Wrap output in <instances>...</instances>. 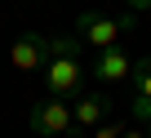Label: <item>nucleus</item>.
<instances>
[{
  "label": "nucleus",
  "instance_id": "obj_1",
  "mask_svg": "<svg viewBox=\"0 0 151 138\" xmlns=\"http://www.w3.org/2000/svg\"><path fill=\"white\" fill-rule=\"evenodd\" d=\"M138 27V14H120V18H111V14H102V9H85L80 18H76V36H80L85 45H93V49H111L124 31H133Z\"/></svg>",
  "mask_w": 151,
  "mask_h": 138
},
{
  "label": "nucleus",
  "instance_id": "obj_2",
  "mask_svg": "<svg viewBox=\"0 0 151 138\" xmlns=\"http://www.w3.org/2000/svg\"><path fill=\"white\" fill-rule=\"evenodd\" d=\"M27 125H31V134H40V138H62V134L76 129V116H71L67 98H53V94H49V98H40V103L31 107Z\"/></svg>",
  "mask_w": 151,
  "mask_h": 138
},
{
  "label": "nucleus",
  "instance_id": "obj_3",
  "mask_svg": "<svg viewBox=\"0 0 151 138\" xmlns=\"http://www.w3.org/2000/svg\"><path fill=\"white\" fill-rule=\"evenodd\" d=\"M45 85H49L53 98H71V94H80V85H85V67H80V58H71V53H53V58L45 62Z\"/></svg>",
  "mask_w": 151,
  "mask_h": 138
},
{
  "label": "nucleus",
  "instance_id": "obj_4",
  "mask_svg": "<svg viewBox=\"0 0 151 138\" xmlns=\"http://www.w3.org/2000/svg\"><path fill=\"white\" fill-rule=\"evenodd\" d=\"M49 58H53V49H49V36H40V31H22L9 45V67L14 72H45Z\"/></svg>",
  "mask_w": 151,
  "mask_h": 138
},
{
  "label": "nucleus",
  "instance_id": "obj_5",
  "mask_svg": "<svg viewBox=\"0 0 151 138\" xmlns=\"http://www.w3.org/2000/svg\"><path fill=\"white\" fill-rule=\"evenodd\" d=\"M93 76H98L102 85L129 80V76H133V58H129L120 45H111V49H98V58H93Z\"/></svg>",
  "mask_w": 151,
  "mask_h": 138
},
{
  "label": "nucleus",
  "instance_id": "obj_6",
  "mask_svg": "<svg viewBox=\"0 0 151 138\" xmlns=\"http://www.w3.org/2000/svg\"><path fill=\"white\" fill-rule=\"evenodd\" d=\"M76 129H98L102 125V116H107V98L102 94H85L80 103H76Z\"/></svg>",
  "mask_w": 151,
  "mask_h": 138
},
{
  "label": "nucleus",
  "instance_id": "obj_7",
  "mask_svg": "<svg viewBox=\"0 0 151 138\" xmlns=\"http://www.w3.org/2000/svg\"><path fill=\"white\" fill-rule=\"evenodd\" d=\"M133 94H142V98H151V58H138L133 62Z\"/></svg>",
  "mask_w": 151,
  "mask_h": 138
},
{
  "label": "nucleus",
  "instance_id": "obj_8",
  "mask_svg": "<svg viewBox=\"0 0 151 138\" xmlns=\"http://www.w3.org/2000/svg\"><path fill=\"white\" fill-rule=\"evenodd\" d=\"M129 116H133V125H147V120H151V98L133 94V107H129Z\"/></svg>",
  "mask_w": 151,
  "mask_h": 138
},
{
  "label": "nucleus",
  "instance_id": "obj_9",
  "mask_svg": "<svg viewBox=\"0 0 151 138\" xmlns=\"http://www.w3.org/2000/svg\"><path fill=\"white\" fill-rule=\"evenodd\" d=\"M93 138H124V129H120V125H98Z\"/></svg>",
  "mask_w": 151,
  "mask_h": 138
},
{
  "label": "nucleus",
  "instance_id": "obj_10",
  "mask_svg": "<svg viewBox=\"0 0 151 138\" xmlns=\"http://www.w3.org/2000/svg\"><path fill=\"white\" fill-rule=\"evenodd\" d=\"M142 9H151V0H129V14H142Z\"/></svg>",
  "mask_w": 151,
  "mask_h": 138
},
{
  "label": "nucleus",
  "instance_id": "obj_11",
  "mask_svg": "<svg viewBox=\"0 0 151 138\" xmlns=\"http://www.w3.org/2000/svg\"><path fill=\"white\" fill-rule=\"evenodd\" d=\"M124 138H147V134H142V129L133 125V129H124Z\"/></svg>",
  "mask_w": 151,
  "mask_h": 138
},
{
  "label": "nucleus",
  "instance_id": "obj_12",
  "mask_svg": "<svg viewBox=\"0 0 151 138\" xmlns=\"http://www.w3.org/2000/svg\"><path fill=\"white\" fill-rule=\"evenodd\" d=\"M147 138H151V120H147Z\"/></svg>",
  "mask_w": 151,
  "mask_h": 138
}]
</instances>
